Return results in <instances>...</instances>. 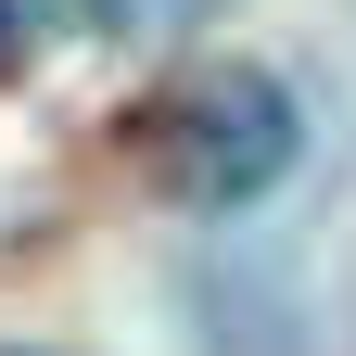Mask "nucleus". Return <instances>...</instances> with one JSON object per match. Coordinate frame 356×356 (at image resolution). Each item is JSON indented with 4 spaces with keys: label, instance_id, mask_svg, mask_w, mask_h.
Masks as SVG:
<instances>
[{
    "label": "nucleus",
    "instance_id": "obj_1",
    "mask_svg": "<svg viewBox=\"0 0 356 356\" xmlns=\"http://www.w3.org/2000/svg\"><path fill=\"white\" fill-rule=\"evenodd\" d=\"M293 153H305V115H293L280 76H204L191 102L153 127V191H178L191 216H229L254 191H280Z\"/></svg>",
    "mask_w": 356,
    "mask_h": 356
},
{
    "label": "nucleus",
    "instance_id": "obj_2",
    "mask_svg": "<svg viewBox=\"0 0 356 356\" xmlns=\"http://www.w3.org/2000/svg\"><path fill=\"white\" fill-rule=\"evenodd\" d=\"M0 38H13V0H0Z\"/></svg>",
    "mask_w": 356,
    "mask_h": 356
}]
</instances>
